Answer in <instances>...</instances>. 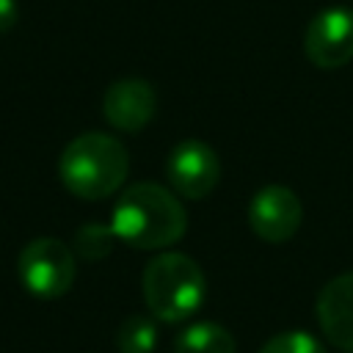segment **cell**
I'll return each mask as SVG.
<instances>
[{"instance_id": "obj_1", "label": "cell", "mask_w": 353, "mask_h": 353, "mask_svg": "<svg viewBox=\"0 0 353 353\" xmlns=\"http://www.w3.org/2000/svg\"><path fill=\"white\" fill-rule=\"evenodd\" d=\"M110 229L119 240L141 251H157L174 245L188 229V212L182 201L157 182H138L121 190Z\"/></svg>"}, {"instance_id": "obj_7", "label": "cell", "mask_w": 353, "mask_h": 353, "mask_svg": "<svg viewBox=\"0 0 353 353\" xmlns=\"http://www.w3.org/2000/svg\"><path fill=\"white\" fill-rule=\"evenodd\" d=\"M301 218V199L287 185H265L254 193L248 204V226L256 237L268 243L290 240L298 232Z\"/></svg>"}, {"instance_id": "obj_8", "label": "cell", "mask_w": 353, "mask_h": 353, "mask_svg": "<svg viewBox=\"0 0 353 353\" xmlns=\"http://www.w3.org/2000/svg\"><path fill=\"white\" fill-rule=\"evenodd\" d=\"M154 110H157V94L141 77H121L110 83L102 97V113L108 124L121 132L143 130L152 121Z\"/></svg>"}, {"instance_id": "obj_3", "label": "cell", "mask_w": 353, "mask_h": 353, "mask_svg": "<svg viewBox=\"0 0 353 353\" xmlns=\"http://www.w3.org/2000/svg\"><path fill=\"white\" fill-rule=\"evenodd\" d=\"M141 287L152 317L165 323L188 320L201 306L207 292V281L199 262L179 251L152 256L143 268Z\"/></svg>"}, {"instance_id": "obj_14", "label": "cell", "mask_w": 353, "mask_h": 353, "mask_svg": "<svg viewBox=\"0 0 353 353\" xmlns=\"http://www.w3.org/2000/svg\"><path fill=\"white\" fill-rule=\"evenodd\" d=\"M17 17H19L17 0H0V33L11 30L17 25Z\"/></svg>"}, {"instance_id": "obj_9", "label": "cell", "mask_w": 353, "mask_h": 353, "mask_svg": "<svg viewBox=\"0 0 353 353\" xmlns=\"http://www.w3.org/2000/svg\"><path fill=\"white\" fill-rule=\"evenodd\" d=\"M314 314L323 336L334 347L353 353V270L334 276L317 292Z\"/></svg>"}, {"instance_id": "obj_2", "label": "cell", "mask_w": 353, "mask_h": 353, "mask_svg": "<svg viewBox=\"0 0 353 353\" xmlns=\"http://www.w3.org/2000/svg\"><path fill=\"white\" fill-rule=\"evenodd\" d=\"M130 168L124 143L108 132H83L72 138L58 160V176L63 188L85 201L113 196Z\"/></svg>"}, {"instance_id": "obj_10", "label": "cell", "mask_w": 353, "mask_h": 353, "mask_svg": "<svg viewBox=\"0 0 353 353\" xmlns=\"http://www.w3.org/2000/svg\"><path fill=\"white\" fill-rule=\"evenodd\" d=\"M176 353H234V336L218 323H193L179 331L174 342Z\"/></svg>"}, {"instance_id": "obj_12", "label": "cell", "mask_w": 353, "mask_h": 353, "mask_svg": "<svg viewBox=\"0 0 353 353\" xmlns=\"http://www.w3.org/2000/svg\"><path fill=\"white\" fill-rule=\"evenodd\" d=\"M116 232L102 223H83L74 232V254L83 259H102L110 254Z\"/></svg>"}, {"instance_id": "obj_11", "label": "cell", "mask_w": 353, "mask_h": 353, "mask_svg": "<svg viewBox=\"0 0 353 353\" xmlns=\"http://www.w3.org/2000/svg\"><path fill=\"white\" fill-rule=\"evenodd\" d=\"M157 345V325L146 314H130L116 331L119 353H152Z\"/></svg>"}, {"instance_id": "obj_5", "label": "cell", "mask_w": 353, "mask_h": 353, "mask_svg": "<svg viewBox=\"0 0 353 353\" xmlns=\"http://www.w3.org/2000/svg\"><path fill=\"white\" fill-rule=\"evenodd\" d=\"M165 176L171 188L185 199H204L221 179V160L204 141H179L165 157Z\"/></svg>"}, {"instance_id": "obj_13", "label": "cell", "mask_w": 353, "mask_h": 353, "mask_svg": "<svg viewBox=\"0 0 353 353\" xmlns=\"http://www.w3.org/2000/svg\"><path fill=\"white\" fill-rule=\"evenodd\" d=\"M259 353H325V347L309 331H284L270 336Z\"/></svg>"}, {"instance_id": "obj_6", "label": "cell", "mask_w": 353, "mask_h": 353, "mask_svg": "<svg viewBox=\"0 0 353 353\" xmlns=\"http://www.w3.org/2000/svg\"><path fill=\"white\" fill-rule=\"evenodd\" d=\"M306 58L320 69H339L353 61V8L331 6L314 14L303 36Z\"/></svg>"}, {"instance_id": "obj_4", "label": "cell", "mask_w": 353, "mask_h": 353, "mask_svg": "<svg viewBox=\"0 0 353 353\" xmlns=\"http://www.w3.org/2000/svg\"><path fill=\"white\" fill-rule=\"evenodd\" d=\"M17 270L22 287L30 295L41 301L61 298L74 284V270H77L74 248H69L63 240L55 237H36L22 248Z\"/></svg>"}]
</instances>
